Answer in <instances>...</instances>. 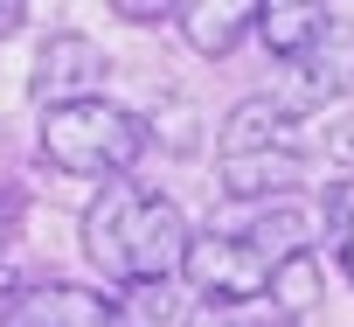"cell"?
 <instances>
[{
  "label": "cell",
  "instance_id": "cell-14",
  "mask_svg": "<svg viewBox=\"0 0 354 327\" xmlns=\"http://www.w3.org/2000/svg\"><path fill=\"white\" fill-rule=\"evenodd\" d=\"M111 15H125V21H139V28H153V21H174L181 8L174 0H111Z\"/></svg>",
  "mask_w": 354,
  "mask_h": 327
},
{
  "label": "cell",
  "instance_id": "cell-5",
  "mask_svg": "<svg viewBox=\"0 0 354 327\" xmlns=\"http://www.w3.org/2000/svg\"><path fill=\"white\" fill-rule=\"evenodd\" d=\"M104 49L91 42V35H77V28H56L49 42H42V56H35V77H28V91L42 98V105H77V98H104L97 84H104Z\"/></svg>",
  "mask_w": 354,
  "mask_h": 327
},
{
  "label": "cell",
  "instance_id": "cell-11",
  "mask_svg": "<svg viewBox=\"0 0 354 327\" xmlns=\"http://www.w3.org/2000/svg\"><path fill=\"white\" fill-rule=\"evenodd\" d=\"M299 70H306V91H313V98H340V91H354V28H333Z\"/></svg>",
  "mask_w": 354,
  "mask_h": 327
},
{
  "label": "cell",
  "instance_id": "cell-2",
  "mask_svg": "<svg viewBox=\"0 0 354 327\" xmlns=\"http://www.w3.org/2000/svg\"><path fill=\"white\" fill-rule=\"evenodd\" d=\"M146 146H153L146 118L125 112V105H111V98H77V105H49L42 112V160L56 175L125 182Z\"/></svg>",
  "mask_w": 354,
  "mask_h": 327
},
{
  "label": "cell",
  "instance_id": "cell-6",
  "mask_svg": "<svg viewBox=\"0 0 354 327\" xmlns=\"http://www.w3.org/2000/svg\"><path fill=\"white\" fill-rule=\"evenodd\" d=\"M216 153L223 160H257V153H299L306 160V132H299V112L292 105H271V98H243L223 132H216Z\"/></svg>",
  "mask_w": 354,
  "mask_h": 327
},
{
  "label": "cell",
  "instance_id": "cell-16",
  "mask_svg": "<svg viewBox=\"0 0 354 327\" xmlns=\"http://www.w3.org/2000/svg\"><path fill=\"white\" fill-rule=\"evenodd\" d=\"M202 327H285V320H243V313H209Z\"/></svg>",
  "mask_w": 354,
  "mask_h": 327
},
{
  "label": "cell",
  "instance_id": "cell-13",
  "mask_svg": "<svg viewBox=\"0 0 354 327\" xmlns=\"http://www.w3.org/2000/svg\"><path fill=\"white\" fill-rule=\"evenodd\" d=\"M21 188H0V265H8V251H15V237H21ZM0 285H8V272H0Z\"/></svg>",
  "mask_w": 354,
  "mask_h": 327
},
{
  "label": "cell",
  "instance_id": "cell-15",
  "mask_svg": "<svg viewBox=\"0 0 354 327\" xmlns=\"http://www.w3.org/2000/svg\"><path fill=\"white\" fill-rule=\"evenodd\" d=\"M326 146H333V160H354V118H347V125H333V139H326Z\"/></svg>",
  "mask_w": 354,
  "mask_h": 327
},
{
  "label": "cell",
  "instance_id": "cell-17",
  "mask_svg": "<svg viewBox=\"0 0 354 327\" xmlns=\"http://www.w3.org/2000/svg\"><path fill=\"white\" fill-rule=\"evenodd\" d=\"M21 21H28V8H21V0H0V35H15Z\"/></svg>",
  "mask_w": 354,
  "mask_h": 327
},
{
  "label": "cell",
  "instance_id": "cell-3",
  "mask_svg": "<svg viewBox=\"0 0 354 327\" xmlns=\"http://www.w3.org/2000/svg\"><path fill=\"white\" fill-rule=\"evenodd\" d=\"M181 279L195 285V299H202L209 313H243V306L264 299L271 258H264L257 244H243L236 230H202V237H188Z\"/></svg>",
  "mask_w": 354,
  "mask_h": 327
},
{
  "label": "cell",
  "instance_id": "cell-1",
  "mask_svg": "<svg viewBox=\"0 0 354 327\" xmlns=\"http://www.w3.org/2000/svg\"><path fill=\"white\" fill-rule=\"evenodd\" d=\"M84 258L104 272V285L139 292V285H174L188 258V216L146 182H104V195L84 209Z\"/></svg>",
  "mask_w": 354,
  "mask_h": 327
},
{
  "label": "cell",
  "instance_id": "cell-4",
  "mask_svg": "<svg viewBox=\"0 0 354 327\" xmlns=\"http://www.w3.org/2000/svg\"><path fill=\"white\" fill-rule=\"evenodd\" d=\"M0 327H118V292L77 279H35L0 299Z\"/></svg>",
  "mask_w": 354,
  "mask_h": 327
},
{
  "label": "cell",
  "instance_id": "cell-10",
  "mask_svg": "<svg viewBox=\"0 0 354 327\" xmlns=\"http://www.w3.org/2000/svg\"><path fill=\"white\" fill-rule=\"evenodd\" d=\"M306 175L299 153H257V160H223V195L230 202H264V195H285L292 182Z\"/></svg>",
  "mask_w": 354,
  "mask_h": 327
},
{
  "label": "cell",
  "instance_id": "cell-8",
  "mask_svg": "<svg viewBox=\"0 0 354 327\" xmlns=\"http://www.w3.org/2000/svg\"><path fill=\"white\" fill-rule=\"evenodd\" d=\"M333 28H340L333 8H313V0H264V15H257V35L278 63H306Z\"/></svg>",
  "mask_w": 354,
  "mask_h": 327
},
{
  "label": "cell",
  "instance_id": "cell-9",
  "mask_svg": "<svg viewBox=\"0 0 354 327\" xmlns=\"http://www.w3.org/2000/svg\"><path fill=\"white\" fill-rule=\"evenodd\" d=\"M319 292H326V272H319V258H313V244L271 265V285H264V299H271V320H285V327H299V320H306V313L319 306Z\"/></svg>",
  "mask_w": 354,
  "mask_h": 327
},
{
  "label": "cell",
  "instance_id": "cell-7",
  "mask_svg": "<svg viewBox=\"0 0 354 327\" xmlns=\"http://www.w3.org/2000/svg\"><path fill=\"white\" fill-rule=\"evenodd\" d=\"M257 15H264V0H188L181 15H174V28L188 35L195 56H230L243 35H257Z\"/></svg>",
  "mask_w": 354,
  "mask_h": 327
},
{
  "label": "cell",
  "instance_id": "cell-12",
  "mask_svg": "<svg viewBox=\"0 0 354 327\" xmlns=\"http://www.w3.org/2000/svg\"><path fill=\"white\" fill-rule=\"evenodd\" d=\"M326 237H333V258H340V272H347V285H354V175L347 182H326Z\"/></svg>",
  "mask_w": 354,
  "mask_h": 327
}]
</instances>
